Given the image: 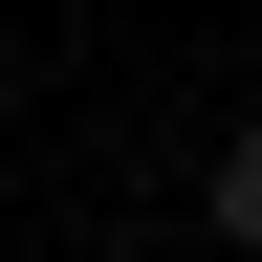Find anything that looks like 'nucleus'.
I'll use <instances>...</instances> for the list:
<instances>
[{"label":"nucleus","mask_w":262,"mask_h":262,"mask_svg":"<svg viewBox=\"0 0 262 262\" xmlns=\"http://www.w3.org/2000/svg\"><path fill=\"white\" fill-rule=\"evenodd\" d=\"M196 219H219V241H262V131L219 153V175H196Z\"/></svg>","instance_id":"nucleus-1"}]
</instances>
